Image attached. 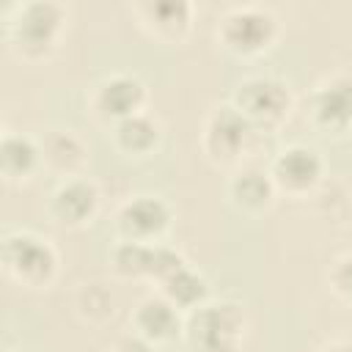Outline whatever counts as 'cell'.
<instances>
[{
    "mask_svg": "<svg viewBox=\"0 0 352 352\" xmlns=\"http://www.w3.org/2000/svg\"><path fill=\"white\" fill-rule=\"evenodd\" d=\"M66 22L69 11L55 0L16 3L3 16L6 44L11 47L14 55H19L28 63L50 60L60 47Z\"/></svg>",
    "mask_w": 352,
    "mask_h": 352,
    "instance_id": "obj_1",
    "label": "cell"
},
{
    "mask_svg": "<svg viewBox=\"0 0 352 352\" xmlns=\"http://www.w3.org/2000/svg\"><path fill=\"white\" fill-rule=\"evenodd\" d=\"M0 264L8 280L22 289L41 292L58 280L60 272V253L52 239L41 236L30 228L6 231L0 242Z\"/></svg>",
    "mask_w": 352,
    "mask_h": 352,
    "instance_id": "obj_2",
    "label": "cell"
},
{
    "mask_svg": "<svg viewBox=\"0 0 352 352\" xmlns=\"http://www.w3.org/2000/svg\"><path fill=\"white\" fill-rule=\"evenodd\" d=\"M248 333V314L242 302L209 300L184 316L182 341L187 352H242Z\"/></svg>",
    "mask_w": 352,
    "mask_h": 352,
    "instance_id": "obj_3",
    "label": "cell"
},
{
    "mask_svg": "<svg viewBox=\"0 0 352 352\" xmlns=\"http://www.w3.org/2000/svg\"><path fill=\"white\" fill-rule=\"evenodd\" d=\"M280 38V22L267 6H231L214 28V41L220 50L239 60H253L267 55Z\"/></svg>",
    "mask_w": 352,
    "mask_h": 352,
    "instance_id": "obj_4",
    "label": "cell"
},
{
    "mask_svg": "<svg viewBox=\"0 0 352 352\" xmlns=\"http://www.w3.org/2000/svg\"><path fill=\"white\" fill-rule=\"evenodd\" d=\"M228 102L250 121L258 135H272L292 118L294 91L275 74H250L236 82Z\"/></svg>",
    "mask_w": 352,
    "mask_h": 352,
    "instance_id": "obj_5",
    "label": "cell"
},
{
    "mask_svg": "<svg viewBox=\"0 0 352 352\" xmlns=\"http://www.w3.org/2000/svg\"><path fill=\"white\" fill-rule=\"evenodd\" d=\"M258 132L250 121L231 104H214L201 126V151L214 168H242L245 157L253 151Z\"/></svg>",
    "mask_w": 352,
    "mask_h": 352,
    "instance_id": "obj_6",
    "label": "cell"
},
{
    "mask_svg": "<svg viewBox=\"0 0 352 352\" xmlns=\"http://www.w3.org/2000/svg\"><path fill=\"white\" fill-rule=\"evenodd\" d=\"M267 170L272 176L278 195L308 198L322 187L327 165H324V157L319 148H314L308 143H289L280 151H275Z\"/></svg>",
    "mask_w": 352,
    "mask_h": 352,
    "instance_id": "obj_7",
    "label": "cell"
},
{
    "mask_svg": "<svg viewBox=\"0 0 352 352\" xmlns=\"http://www.w3.org/2000/svg\"><path fill=\"white\" fill-rule=\"evenodd\" d=\"M113 228L118 239L160 245L173 228V206L162 195H151V192L129 195L126 201L118 204L113 214Z\"/></svg>",
    "mask_w": 352,
    "mask_h": 352,
    "instance_id": "obj_8",
    "label": "cell"
},
{
    "mask_svg": "<svg viewBox=\"0 0 352 352\" xmlns=\"http://www.w3.org/2000/svg\"><path fill=\"white\" fill-rule=\"evenodd\" d=\"M99 209H102V190L88 176L58 182L52 192L47 195V206H44L47 217L66 231H80L91 226Z\"/></svg>",
    "mask_w": 352,
    "mask_h": 352,
    "instance_id": "obj_9",
    "label": "cell"
},
{
    "mask_svg": "<svg viewBox=\"0 0 352 352\" xmlns=\"http://www.w3.org/2000/svg\"><path fill=\"white\" fill-rule=\"evenodd\" d=\"M88 104H91V113L102 124L113 126V124L146 110L148 88L132 72H113V74H107L104 80H99L94 85V91L88 96Z\"/></svg>",
    "mask_w": 352,
    "mask_h": 352,
    "instance_id": "obj_10",
    "label": "cell"
},
{
    "mask_svg": "<svg viewBox=\"0 0 352 352\" xmlns=\"http://www.w3.org/2000/svg\"><path fill=\"white\" fill-rule=\"evenodd\" d=\"M129 14L138 28L160 44H182L195 19V6L190 0H138L129 3Z\"/></svg>",
    "mask_w": 352,
    "mask_h": 352,
    "instance_id": "obj_11",
    "label": "cell"
},
{
    "mask_svg": "<svg viewBox=\"0 0 352 352\" xmlns=\"http://www.w3.org/2000/svg\"><path fill=\"white\" fill-rule=\"evenodd\" d=\"M308 121L322 135L352 132V77L330 74L324 77L308 99Z\"/></svg>",
    "mask_w": 352,
    "mask_h": 352,
    "instance_id": "obj_12",
    "label": "cell"
},
{
    "mask_svg": "<svg viewBox=\"0 0 352 352\" xmlns=\"http://www.w3.org/2000/svg\"><path fill=\"white\" fill-rule=\"evenodd\" d=\"M129 327L135 336L148 341L151 346H165L184 333V314L173 308L162 294H148L143 297L132 314H129Z\"/></svg>",
    "mask_w": 352,
    "mask_h": 352,
    "instance_id": "obj_13",
    "label": "cell"
},
{
    "mask_svg": "<svg viewBox=\"0 0 352 352\" xmlns=\"http://www.w3.org/2000/svg\"><path fill=\"white\" fill-rule=\"evenodd\" d=\"M226 198L228 204L248 217H258L272 209L278 190L272 184V176L267 168L258 165H242L236 168L226 182Z\"/></svg>",
    "mask_w": 352,
    "mask_h": 352,
    "instance_id": "obj_14",
    "label": "cell"
},
{
    "mask_svg": "<svg viewBox=\"0 0 352 352\" xmlns=\"http://www.w3.org/2000/svg\"><path fill=\"white\" fill-rule=\"evenodd\" d=\"M38 146H41L44 170L58 176V182L85 176L82 170L88 168V143L74 129H69V126L47 129L38 138Z\"/></svg>",
    "mask_w": 352,
    "mask_h": 352,
    "instance_id": "obj_15",
    "label": "cell"
},
{
    "mask_svg": "<svg viewBox=\"0 0 352 352\" xmlns=\"http://www.w3.org/2000/svg\"><path fill=\"white\" fill-rule=\"evenodd\" d=\"M110 143L113 148L126 160H148L162 146V124L148 110L129 116L110 126Z\"/></svg>",
    "mask_w": 352,
    "mask_h": 352,
    "instance_id": "obj_16",
    "label": "cell"
},
{
    "mask_svg": "<svg viewBox=\"0 0 352 352\" xmlns=\"http://www.w3.org/2000/svg\"><path fill=\"white\" fill-rule=\"evenodd\" d=\"M44 170L38 138L28 132L6 129L0 138V173L8 184H28L36 173Z\"/></svg>",
    "mask_w": 352,
    "mask_h": 352,
    "instance_id": "obj_17",
    "label": "cell"
},
{
    "mask_svg": "<svg viewBox=\"0 0 352 352\" xmlns=\"http://www.w3.org/2000/svg\"><path fill=\"white\" fill-rule=\"evenodd\" d=\"M157 294H162L173 308H179L184 316L198 311L201 305H206L212 300V289L209 280L204 278V272H198L195 267H182L179 272H173L168 280H162L157 286Z\"/></svg>",
    "mask_w": 352,
    "mask_h": 352,
    "instance_id": "obj_18",
    "label": "cell"
},
{
    "mask_svg": "<svg viewBox=\"0 0 352 352\" xmlns=\"http://www.w3.org/2000/svg\"><path fill=\"white\" fill-rule=\"evenodd\" d=\"M157 245L118 239L110 250V270L124 280H151Z\"/></svg>",
    "mask_w": 352,
    "mask_h": 352,
    "instance_id": "obj_19",
    "label": "cell"
},
{
    "mask_svg": "<svg viewBox=\"0 0 352 352\" xmlns=\"http://www.w3.org/2000/svg\"><path fill=\"white\" fill-rule=\"evenodd\" d=\"M74 308H77V316L94 327L104 324L113 319L116 314V297L107 286L102 283H82L77 297H74Z\"/></svg>",
    "mask_w": 352,
    "mask_h": 352,
    "instance_id": "obj_20",
    "label": "cell"
},
{
    "mask_svg": "<svg viewBox=\"0 0 352 352\" xmlns=\"http://www.w3.org/2000/svg\"><path fill=\"white\" fill-rule=\"evenodd\" d=\"M327 289L336 300L352 305V250L336 256L327 267Z\"/></svg>",
    "mask_w": 352,
    "mask_h": 352,
    "instance_id": "obj_21",
    "label": "cell"
},
{
    "mask_svg": "<svg viewBox=\"0 0 352 352\" xmlns=\"http://www.w3.org/2000/svg\"><path fill=\"white\" fill-rule=\"evenodd\" d=\"M187 264H190V261L184 258L182 250H176V248L168 245V242H160L157 250H154V270H151V280H148V283L160 286L162 280H168L173 272H179V270L187 267Z\"/></svg>",
    "mask_w": 352,
    "mask_h": 352,
    "instance_id": "obj_22",
    "label": "cell"
},
{
    "mask_svg": "<svg viewBox=\"0 0 352 352\" xmlns=\"http://www.w3.org/2000/svg\"><path fill=\"white\" fill-rule=\"evenodd\" d=\"M157 346H151L148 341H143L140 336H135L132 330L126 333V336H121L116 344H113V349L110 352H154Z\"/></svg>",
    "mask_w": 352,
    "mask_h": 352,
    "instance_id": "obj_23",
    "label": "cell"
},
{
    "mask_svg": "<svg viewBox=\"0 0 352 352\" xmlns=\"http://www.w3.org/2000/svg\"><path fill=\"white\" fill-rule=\"evenodd\" d=\"M316 352H352V336H338V338H330L324 341Z\"/></svg>",
    "mask_w": 352,
    "mask_h": 352,
    "instance_id": "obj_24",
    "label": "cell"
}]
</instances>
